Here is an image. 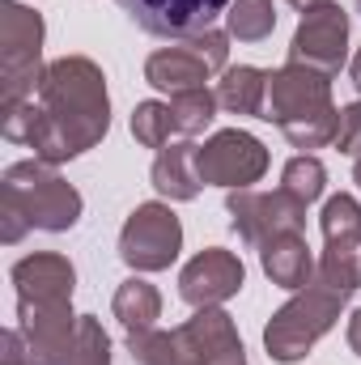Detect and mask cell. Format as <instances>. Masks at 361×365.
<instances>
[{
	"label": "cell",
	"mask_w": 361,
	"mask_h": 365,
	"mask_svg": "<svg viewBox=\"0 0 361 365\" xmlns=\"http://www.w3.org/2000/svg\"><path fill=\"white\" fill-rule=\"evenodd\" d=\"M225 212H230L234 234L255 251L272 238H280V234H302L306 230V204L293 200L285 187H276V191H251V187L230 191Z\"/></svg>",
	"instance_id": "52a82bcc"
},
{
	"label": "cell",
	"mask_w": 361,
	"mask_h": 365,
	"mask_svg": "<svg viewBox=\"0 0 361 365\" xmlns=\"http://www.w3.org/2000/svg\"><path fill=\"white\" fill-rule=\"evenodd\" d=\"M349 77H353V86L361 90V51L353 56V64H349Z\"/></svg>",
	"instance_id": "f546056e"
},
{
	"label": "cell",
	"mask_w": 361,
	"mask_h": 365,
	"mask_svg": "<svg viewBox=\"0 0 361 365\" xmlns=\"http://www.w3.org/2000/svg\"><path fill=\"white\" fill-rule=\"evenodd\" d=\"M43 17L17 0H4L0 17V81H4V102L34 98L43 81Z\"/></svg>",
	"instance_id": "5b68a950"
},
{
	"label": "cell",
	"mask_w": 361,
	"mask_h": 365,
	"mask_svg": "<svg viewBox=\"0 0 361 365\" xmlns=\"http://www.w3.org/2000/svg\"><path fill=\"white\" fill-rule=\"evenodd\" d=\"M149 182L162 200H195L200 195V170H195V145L191 140H171L166 149H158Z\"/></svg>",
	"instance_id": "2e32d148"
},
{
	"label": "cell",
	"mask_w": 361,
	"mask_h": 365,
	"mask_svg": "<svg viewBox=\"0 0 361 365\" xmlns=\"http://www.w3.org/2000/svg\"><path fill=\"white\" fill-rule=\"evenodd\" d=\"M111 310H115V319H119V327H123L128 340H132V336H149V331H158V319H162V293H158L149 280L128 276V280L115 289Z\"/></svg>",
	"instance_id": "e0dca14e"
},
{
	"label": "cell",
	"mask_w": 361,
	"mask_h": 365,
	"mask_svg": "<svg viewBox=\"0 0 361 365\" xmlns=\"http://www.w3.org/2000/svg\"><path fill=\"white\" fill-rule=\"evenodd\" d=\"M353 179H357V187H361V158H357V166H353Z\"/></svg>",
	"instance_id": "4dcf8cb0"
},
{
	"label": "cell",
	"mask_w": 361,
	"mask_h": 365,
	"mask_svg": "<svg viewBox=\"0 0 361 365\" xmlns=\"http://www.w3.org/2000/svg\"><path fill=\"white\" fill-rule=\"evenodd\" d=\"M217 102L221 110L230 115H255L264 119V102H268V73L255 68V64H238V68H225L221 81H217Z\"/></svg>",
	"instance_id": "ac0fdd59"
},
{
	"label": "cell",
	"mask_w": 361,
	"mask_h": 365,
	"mask_svg": "<svg viewBox=\"0 0 361 365\" xmlns=\"http://www.w3.org/2000/svg\"><path fill=\"white\" fill-rule=\"evenodd\" d=\"M208 77H217L208 68V60L191 47V43H175V47H158L145 60V81L162 93H183L208 86Z\"/></svg>",
	"instance_id": "5bb4252c"
},
{
	"label": "cell",
	"mask_w": 361,
	"mask_h": 365,
	"mask_svg": "<svg viewBox=\"0 0 361 365\" xmlns=\"http://www.w3.org/2000/svg\"><path fill=\"white\" fill-rule=\"evenodd\" d=\"M175 340L191 365H247V349L238 340L234 319L221 306L195 310L183 327H175Z\"/></svg>",
	"instance_id": "7c38bea8"
},
{
	"label": "cell",
	"mask_w": 361,
	"mask_h": 365,
	"mask_svg": "<svg viewBox=\"0 0 361 365\" xmlns=\"http://www.w3.org/2000/svg\"><path fill=\"white\" fill-rule=\"evenodd\" d=\"M319 225H323V242H340V238H361V200L340 191V195H327L323 212H319Z\"/></svg>",
	"instance_id": "603a6c76"
},
{
	"label": "cell",
	"mask_w": 361,
	"mask_h": 365,
	"mask_svg": "<svg viewBox=\"0 0 361 365\" xmlns=\"http://www.w3.org/2000/svg\"><path fill=\"white\" fill-rule=\"evenodd\" d=\"M171 123H175V136L183 140H191V136H200L213 119H217V90H208V86H200V90H183V93H171Z\"/></svg>",
	"instance_id": "ffe728a7"
},
{
	"label": "cell",
	"mask_w": 361,
	"mask_h": 365,
	"mask_svg": "<svg viewBox=\"0 0 361 365\" xmlns=\"http://www.w3.org/2000/svg\"><path fill=\"white\" fill-rule=\"evenodd\" d=\"M34 102H39V132H34L30 149L47 166L81 158L111 128L106 77L86 56L51 60L43 81H39Z\"/></svg>",
	"instance_id": "6da1fadb"
},
{
	"label": "cell",
	"mask_w": 361,
	"mask_h": 365,
	"mask_svg": "<svg viewBox=\"0 0 361 365\" xmlns=\"http://www.w3.org/2000/svg\"><path fill=\"white\" fill-rule=\"evenodd\" d=\"M319 284L353 297L361 289V238H340V242H327V251L319 255Z\"/></svg>",
	"instance_id": "d6986e66"
},
{
	"label": "cell",
	"mask_w": 361,
	"mask_h": 365,
	"mask_svg": "<svg viewBox=\"0 0 361 365\" xmlns=\"http://www.w3.org/2000/svg\"><path fill=\"white\" fill-rule=\"evenodd\" d=\"M349 349L361 357V310H353V314H349Z\"/></svg>",
	"instance_id": "83f0119b"
},
{
	"label": "cell",
	"mask_w": 361,
	"mask_h": 365,
	"mask_svg": "<svg viewBox=\"0 0 361 365\" xmlns=\"http://www.w3.org/2000/svg\"><path fill=\"white\" fill-rule=\"evenodd\" d=\"M183 251V225L179 217L171 212V204L149 200L136 204L119 230V259L132 272H162L179 259Z\"/></svg>",
	"instance_id": "8992f818"
},
{
	"label": "cell",
	"mask_w": 361,
	"mask_h": 365,
	"mask_svg": "<svg viewBox=\"0 0 361 365\" xmlns=\"http://www.w3.org/2000/svg\"><path fill=\"white\" fill-rule=\"evenodd\" d=\"M132 136L145 149H166L171 136H175L171 106L166 102H136V110H132Z\"/></svg>",
	"instance_id": "cb8c5ba5"
},
{
	"label": "cell",
	"mask_w": 361,
	"mask_h": 365,
	"mask_svg": "<svg viewBox=\"0 0 361 365\" xmlns=\"http://www.w3.org/2000/svg\"><path fill=\"white\" fill-rule=\"evenodd\" d=\"M0 365H30V344H26L21 327H9V331H4V353H0Z\"/></svg>",
	"instance_id": "4316f807"
},
{
	"label": "cell",
	"mask_w": 361,
	"mask_h": 365,
	"mask_svg": "<svg viewBox=\"0 0 361 365\" xmlns=\"http://www.w3.org/2000/svg\"><path fill=\"white\" fill-rule=\"evenodd\" d=\"M264 119L285 132L293 149H323L336 140L340 110L332 106V77L306 64H285L268 73Z\"/></svg>",
	"instance_id": "3957f363"
},
{
	"label": "cell",
	"mask_w": 361,
	"mask_h": 365,
	"mask_svg": "<svg viewBox=\"0 0 361 365\" xmlns=\"http://www.w3.org/2000/svg\"><path fill=\"white\" fill-rule=\"evenodd\" d=\"M345 293H336V289H327V284H319V280H310L306 289H298L276 314L268 319V327H264V349H268L272 361H302L332 327H336V319H340V310H345Z\"/></svg>",
	"instance_id": "277c9868"
},
{
	"label": "cell",
	"mask_w": 361,
	"mask_h": 365,
	"mask_svg": "<svg viewBox=\"0 0 361 365\" xmlns=\"http://www.w3.org/2000/svg\"><path fill=\"white\" fill-rule=\"evenodd\" d=\"M345 158H361V102L340 106V123H336V140H332Z\"/></svg>",
	"instance_id": "484cf974"
},
{
	"label": "cell",
	"mask_w": 361,
	"mask_h": 365,
	"mask_svg": "<svg viewBox=\"0 0 361 365\" xmlns=\"http://www.w3.org/2000/svg\"><path fill=\"white\" fill-rule=\"evenodd\" d=\"M298 13H315V9H323V4H332V0H289Z\"/></svg>",
	"instance_id": "f1b7e54d"
},
{
	"label": "cell",
	"mask_w": 361,
	"mask_h": 365,
	"mask_svg": "<svg viewBox=\"0 0 361 365\" xmlns=\"http://www.w3.org/2000/svg\"><path fill=\"white\" fill-rule=\"evenodd\" d=\"M260 264H264V276H268L272 284H280L289 293L306 289L315 280V272H319V259L310 255V247H306L302 234H280V238L264 242L260 247Z\"/></svg>",
	"instance_id": "9a60e30c"
},
{
	"label": "cell",
	"mask_w": 361,
	"mask_h": 365,
	"mask_svg": "<svg viewBox=\"0 0 361 365\" xmlns=\"http://www.w3.org/2000/svg\"><path fill=\"white\" fill-rule=\"evenodd\" d=\"M349 56V13L332 0L315 13H302L293 43H289V64H306L315 73H340Z\"/></svg>",
	"instance_id": "9c48e42d"
},
{
	"label": "cell",
	"mask_w": 361,
	"mask_h": 365,
	"mask_svg": "<svg viewBox=\"0 0 361 365\" xmlns=\"http://www.w3.org/2000/svg\"><path fill=\"white\" fill-rule=\"evenodd\" d=\"M81 191L73 182L56 175V166L47 162H13L0 179V238L13 247L21 242L26 230H47V234H64L81 221Z\"/></svg>",
	"instance_id": "7a4b0ae2"
},
{
	"label": "cell",
	"mask_w": 361,
	"mask_h": 365,
	"mask_svg": "<svg viewBox=\"0 0 361 365\" xmlns=\"http://www.w3.org/2000/svg\"><path fill=\"white\" fill-rule=\"evenodd\" d=\"M276 30V9L272 0H230L225 13V34L238 43H264Z\"/></svg>",
	"instance_id": "44dd1931"
},
{
	"label": "cell",
	"mask_w": 361,
	"mask_h": 365,
	"mask_svg": "<svg viewBox=\"0 0 361 365\" xmlns=\"http://www.w3.org/2000/svg\"><path fill=\"white\" fill-rule=\"evenodd\" d=\"M119 4L145 34L171 43H187L213 30V21L230 13V0H119Z\"/></svg>",
	"instance_id": "30bf717a"
},
{
	"label": "cell",
	"mask_w": 361,
	"mask_h": 365,
	"mask_svg": "<svg viewBox=\"0 0 361 365\" xmlns=\"http://www.w3.org/2000/svg\"><path fill=\"white\" fill-rule=\"evenodd\" d=\"M280 187H285L293 200L315 204V200L327 191V170H323V162H319L315 153H298V158H289V162H285Z\"/></svg>",
	"instance_id": "7402d4cb"
},
{
	"label": "cell",
	"mask_w": 361,
	"mask_h": 365,
	"mask_svg": "<svg viewBox=\"0 0 361 365\" xmlns=\"http://www.w3.org/2000/svg\"><path fill=\"white\" fill-rule=\"evenodd\" d=\"M195 170H200V182H213L225 191H247L251 182L264 179L268 149L251 132L225 128V132H213L204 145H195Z\"/></svg>",
	"instance_id": "ba28073f"
},
{
	"label": "cell",
	"mask_w": 361,
	"mask_h": 365,
	"mask_svg": "<svg viewBox=\"0 0 361 365\" xmlns=\"http://www.w3.org/2000/svg\"><path fill=\"white\" fill-rule=\"evenodd\" d=\"M357 9H361V0H357Z\"/></svg>",
	"instance_id": "1f68e13d"
},
{
	"label": "cell",
	"mask_w": 361,
	"mask_h": 365,
	"mask_svg": "<svg viewBox=\"0 0 361 365\" xmlns=\"http://www.w3.org/2000/svg\"><path fill=\"white\" fill-rule=\"evenodd\" d=\"M64 365H111V336L102 331V323L93 314H81L77 344H73V353H68Z\"/></svg>",
	"instance_id": "d4e9b609"
},
{
	"label": "cell",
	"mask_w": 361,
	"mask_h": 365,
	"mask_svg": "<svg viewBox=\"0 0 361 365\" xmlns=\"http://www.w3.org/2000/svg\"><path fill=\"white\" fill-rule=\"evenodd\" d=\"M9 276L17 284V306H60L73 297V284H77V268L56 251L17 259Z\"/></svg>",
	"instance_id": "4fadbf2b"
},
{
	"label": "cell",
	"mask_w": 361,
	"mask_h": 365,
	"mask_svg": "<svg viewBox=\"0 0 361 365\" xmlns=\"http://www.w3.org/2000/svg\"><path fill=\"white\" fill-rule=\"evenodd\" d=\"M243 280H247V268L234 251L208 247L195 259H187V268L179 272V297L191 310H208V306L230 302L243 289Z\"/></svg>",
	"instance_id": "8fae6325"
}]
</instances>
